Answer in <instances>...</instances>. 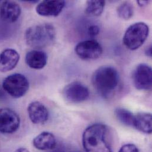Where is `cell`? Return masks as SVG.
<instances>
[{
  "label": "cell",
  "mask_w": 152,
  "mask_h": 152,
  "mask_svg": "<svg viewBox=\"0 0 152 152\" xmlns=\"http://www.w3.org/2000/svg\"><path fill=\"white\" fill-rule=\"evenodd\" d=\"M4 91L14 98L23 96L29 89V82L26 77L20 74L7 76L2 82Z\"/></svg>",
  "instance_id": "5b68a950"
},
{
  "label": "cell",
  "mask_w": 152,
  "mask_h": 152,
  "mask_svg": "<svg viewBox=\"0 0 152 152\" xmlns=\"http://www.w3.org/2000/svg\"><path fill=\"white\" fill-rule=\"evenodd\" d=\"M64 152L62 150H61V149H57V150H55V151H52V152Z\"/></svg>",
  "instance_id": "4316f807"
},
{
  "label": "cell",
  "mask_w": 152,
  "mask_h": 152,
  "mask_svg": "<svg viewBox=\"0 0 152 152\" xmlns=\"http://www.w3.org/2000/svg\"><path fill=\"white\" fill-rule=\"evenodd\" d=\"M149 1H138L137 2V3L139 5V6L140 7H144L145 5H146L148 4Z\"/></svg>",
  "instance_id": "d4e9b609"
},
{
  "label": "cell",
  "mask_w": 152,
  "mask_h": 152,
  "mask_svg": "<svg viewBox=\"0 0 152 152\" xmlns=\"http://www.w3.org/2000/svg\"><path fill=\"white\" fill-rule=\"evenodd\" d=\"M20 125L19 115L9 108H0V133L12 134L17 132Z\"/></svg>",
  "instance_id": "8992f818"
},
{
  "label": "cell",
  "mask_w": 152,
  "mask_h": 152,
  "mask_svg": "<svg viewBox=\"0 0 152 152\" xmlns=\"http://www.w3.org/2000/svg\"><path fill=\"white\" fill-rule=\"evenodd\" d=\"M10 24L0 19V40L5 39L10 36Z\"/></svg>",
  "instance_id": "ffe728a7"
},
{
  "label": "cell",
  "mask_w": 152,
  "mask_h": 152,
  "mask_svg": "<svg viewBox=\"0 0 152 152\" xmlns=\"http://www.w3.org/2000/svg\"><path fill=\"white\" fill-rule=\"evenodd\" d=\"M152 114L140 113L134 115L133 127L139 131L146 134L152 133Z\"/></svg>",
  "instance_id": "2e32d148"
},
{
  "label": "cell",
  "mask_w": 152,
  "mask_h": 152,
  "mask_svg": "<svg viewBox=\"0 0 152 152\" xmlns=\"http://www.w3.org/2000/svg\"><path fill=\"white\" fill-rule=\"evenodd\" d=\"M27 112L31 121L35 124H44L49 118L48 108L39 101L31 102L28 106Z\"/></svg>",
  "instance_id": "7c38bea8"
},
{
  "label": "cell",
  "mask_w": 152,
  "mask_h": 152,
  "mask_svg": "<svg viewBox=\"0 0 152 152\" xmlns=\"http://www.w3.org/2000/svg\"><path fill=\"white\" fill-rule=\"evenodd\" d=\"M110 132L104 124L96 123L88 127L82 135L86 152H113L109 141Z\"/></svg>",
  "instance_id": "6da1fadb"
},
{
  "label": "cell",
  "mask_w": 152,
  "mask_h": 152,
  "mask_svg": "<svg viewBox=\"0 0 152 152\" xmlns=\"http://www.w3.org/2000/svg\"></svg>",
  "instance_id": "83f0119b"
},
{
  "label": "cell",
  "mask_w": 152,
  "mask_h": 152,
  "mask_svg": "<svg viewBox=\"0 0 152 152\" xmlns=\"http://www.w3.org/2000/svg\"><path fill=\"white\" fill-rule=\"evenodd\" d=\"M55 38V28L49 23L31 26L25 33L27 44L36 50L49 46L53 43Z\"/></svg>",
  "instance_id": "3957f363"
},
{
  "label": "cell",
  "mask_w": 152,
  "mask_h": 152,
  "mask_svg": "<svg viewBox=\"0 0 152 152\" xmlns=\"http://www.w3.org/2000/svg\"><path fill=\"white\" fill-rule=\"evenodd\" d=\"M115 114L122 124L127 126L133 127L134 115L129 110L123 108H118L115 110Z\"/></svg>",
  "instance_id": "ac0fdd59"
},
{
  "label": "cell",
  "mask_w": 152,
  "mask_h": 152,
  "mask_svg": "<svg viewBox=\"0 0 152 152\" xmlns=\"http://www.w3.org/2000/svg\"><path fill=\"white\" fill-rule=\"evenodd\" d=\"M33 146L40 151H49L55 148L56 140L55 136L48 132H43L37 136L33 141Z\"/></svg>",
  "instance_id": "9a60e30c"
},
{
  "label": "cell",
  "mask_w": 152,
  "mask_h": 152,
  "mask_svg": "<svg viewBox=\"0 0 152 152\" xmlns=\"http://www.w3.org/2000/svg\"><path fill=\"white\" fill-rule=\"evenodd\" d=\"M149 33L148 24L143 22L136 23L127 29L123 37V43L128 49L135 50L145 43Z\"/></svg>",
  "instance_id": "277c9868"
},
{
  "label": "cell",
  "mask_w": 152,
  "mask_h": 152,
  "mask_svg": "<svg viewBox=\"0 0 152 152\" xmlns=\"http://www.w3.org/2000/svg\"><path fill=\"white\" fill-rule=\"evenodd\" d=\"M145 54L148 57L151 58L152 56V46L151 45L148 46L146 49V50H145Z\"/></svg>",
  "instance_id": "603a6c76"
},
{
  "label": "cell",
  "mask_w": 152,
  "mask_h": 152,
  "mask_svg": "<svg viewBox=\"0 0 152 152\" xmlns=\"http://www.w3.org/2000/svg\"><path fill=\"white\" fill-rule=\"evenodd\" d=\"M14 152H30L28 150H27L26 148H20L17 149Z\"/></svg>",
  "instance_id": "484cf974"
},
{
  "label": "cell",
  "mask_w": 152,
  "mask_h": 152,
  "mask_svg": "<svg viewBox=\"0 0 152 152\" xmlns=\"http://www.w3.org/2000/svg\"><path fill=\"white\" fill-rule=\"evenodd\" d=\"M99 28L96 25H92L88 29V33L91 37H95L99 33Z\"/></svg>",
  "instance_id": "7402d4cb"
},
{
  "label": "cell",
  "mask_w": 152,
  "mask_h": 152,
  "mask_svg": "<svg viewBox=\"0 0 152 152\" xmlns=\"http://www.w3.org/2000/svg\"><path fill=\"white\" fill-rule=\"evenodd\" d=\"M118 152H139V150L136 145L127 144L122 146Z\"/></svg>",
  "instance_id": "44dd1931"
},
{
  "label": "cell",
  "mask_w": 152,
  "mask_h": 152,
  "mask_svg": "<svg viewBox=\"0 0 152 152\" xmlns=\"http://www.w3.org/2000/svg\"><path fill=\"white\" fill-rule=\"evenodd\" d=\"M133 81L135 87L137 89H151L152 71L151 66L145 64L139 65L133 71Z\"/></svg>",
  "instance_id": "9c48e42d"
},
{
  "label": "cell",
  "mask_w": 152,
  "mask_h": 152,
  "mask_svg": "<svg viewBox=\"0 0 152 152\" xmlns=\"http://www.w3.org/2000/svg\"><path fill=\"white\" fill-rule=\"evenodd\" d=\"M21 12L20 6L14 1H5L0 6V19L8 24L15 22Z\"/></svg>",
  "instance_id": "30bf717a"
},
{
  "label": "cell",
  "mask_w": 152,
  "mask_h": 152,
  "mask_svg": "<svg viewBox=\"0 0 152 152\" xmlns=\"http://www.w3.org/2000/svg\"><path fill=\"white\" fill-rule=\"evenodd\" d=\"M63 95L65 99L71 103H80L88 99L89 91L85 85L75 81L65 87Z\"/></svg>",
  "instance_id": "ba28073f"
},
{
  "label": "cell",
  "mask_w": 152,
  "mask_h": 152,
  "mask_svg": "<svg viewBox=\"0 0 152 152\" xmlns=\"http://www.w3.org/2000/svg\"><path fill=\"white\" fill-rule=\"evenodd\" d=\"M20 60L18 53L12 49H6L0 53V72H7L14 69Z\"/></svg>",
  "instance_id": "4fadbf2b"
},
{
  "label": "cell",
  "mask_w": 152,
  "mask_h": 152,
  "mask_svg": "<svg viewBox=\"0 0 152 152\" xmlns=\"http://www.w3.org/2000/svg\"><path fill=\"white\" fill-rule=\"evenodd\" d=\"M65 5L64 1H43L36 7L38 14L44 17H56L62 11Z\"/></svg>",
  "instance_id": "8fae6325"
},
{
  "label": "cell",
  "mask_w": 152,
  "mask_h": 152,
  "mask_svg": "<svg viewBox=\"0 0 152 152\" xmlns=\"http://www.w3.org/2000/svg\"><path fill=\"white\" fill-rule=\"evenodd\" d=\"M1 86V85H0ZM5 92L3 89L2 86H0V100L4 99L5 98Z\"/></svg>",
  "instance_id": "cb8c5ba5"
},
{
  "label": "cell",
  "mask_w": 152,
  "mask_h": 152,
  "mask_svg": "<svg viewBox=\"0 0 152 152\" xmlns=\"http://www.w3.org/2000/svg\"><path fill=\"white\" fill-rule=\"evenodd\" d=\"M76 55L83 60H94L99 58L102 53L101 45L94 40L79 42L75 48Z\"/></svg>",
  "instance_id": "52a82bcc"
},
{
  "label": "cell",
  "mask_w": 152,
  "mask_h": 152,
  "mask_svg": "<svg viewBox=\"0 0 152 152\" xmlns=\"http://www.w3.org/2000/svg\"><path fill=\"white\" fill-rule=\"evenodd\" d=\"M118 15L123 20H129L133 15V6L129 2H124L120 4L117 10Z\"/></svg>",
  "instance_id": "d6986e66"
},
{
  "label": "cell",
  "mask_w": 152,
  "mask_h": 152,
  "mask_svg": "<svg viewBox=\"0 0 152 152\" xmlns=\"http://www.w3.org/2000/svg\"><path fill=\"white\" fill-rule=\"evenodd\" d=\"M25 61L30 68L41 69L46 65L48 56L45 52L40 50H32L27 53Z\"/></svg>",
  "instance_id": "5bb4252c"
},
{
  "label": "cell",
  "mask_w": 152,
  "mask_h": 152,
  "mask_svg": "<svg viewBox=\"0 0 152 152\" xmlns=\"http://www.w3.org/2000/svg\"><path fill=\"white\" fill-rule=\"evenodd\" d=\"M105 4L104 1H88L86 4L85 13L92 17L99 16L104 11Z\"/></svg>",
  "instance_id": "e0dca14e"
},
{
  "label": "cell",
  "mask_w": 152,
  "mask_h": 152,
  "mask_svg": "<svg viewBox=\"0 0 152 152\" xmlns=\"http://www.w3.org/2000/svg\"><path fill=\"white\" fill-rule=\"evenodd\" d=\"M92 84L98 92L103 97L111 95L119 83L117 71L110 66H104L97 69L92 77Z\"/></svg>",
  "instance_id": "7a4b0ae2"
}]
</instances>
